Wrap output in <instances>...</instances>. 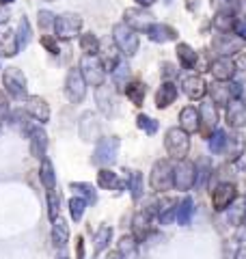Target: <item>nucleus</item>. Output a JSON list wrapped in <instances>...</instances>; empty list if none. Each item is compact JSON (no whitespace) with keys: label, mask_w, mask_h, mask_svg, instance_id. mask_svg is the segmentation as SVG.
<instances>
[{"label":"nucleus","mask_w":246,"mask_h":259,"mask_svg":"<svg viewBox=\"0 0 246 259\" xmlns=\"http://www.w3.org/2000/svg\"><path fill=\"white\" fill-rule=\"evenodd\" d=\"M48 216H50V221H56L61 216V197L56 194V190L48 192Z\"/></svg>","instance_id":"45"},{"label":"nucleus","mask_w":246,"mask_h":259,"mask_svg":"<svg viewBox=\"0 0 246 259\" xmlns=\"http://www.w3.org/2000/svg\"><path fill=\"white\" fill-rule=\"evenodd\" d=\"M95 100H97V106H100V110L104 112L106 117L117 115V100H114V91L110 87H106V84L97 87Z\"/></svg>","instance_id":"15"},{"label":"nucleus","mask_w":246,"mask_h":259,"mask_svg":"<svg viewBox=\"0 0 246 259\" xmlns=\"http://www.w3.org/2000/svg\"><path fill=\"white\" fill-rule=\"evenodd\" d=\"M71 190L76 192V197H82V199H85L89 205L97 201V190L93 188L91 184H87V182H73V184H71Z\"/></svg>","instance_id":"34"},{"label":"nucleus","mask_w":246,"mask_h":259,"mask_svg":"<svg viewBox=\"0 0 246 259\" xmlns=\"http://www.w3.org/2000/svg\"><path fill=\"white\" fill-rule=\"evenodd\" d=\"M80 28H82V18L76 13H63V15H56V22H54V37L56 39H73L76 35H80Z\"/></svg>","instance_id":"4"},{"label":"nucleus","mask_w":246,"mask_h":259,"mask_svg":"<svg viewBox=\"0 0 246 259\" xmlns=\"http://www.w3.org/2000/svg\"><path fill=\"white\" fill-rule=\"evenodd\" d=\"M162 74H164V78H173L175 76V67L171 63H164L162 65Z\"/></svg>","instance_id":"55"},{"label":"nucleus","mask_w":246,"mask_h":259,"mask_svg":"<svg viewBox=\"0 0 246 259\" xmlns=\"http://www.w3.org/2000/svg\"><path fill=\"white\" fill-rule=\"evenodd\" d=\"M9 18H11L9 5H0V26H5V24L9 22Z\"/></svg>","instance_id":"53"},{"label":"nucleus","mask_w":246,"mask_h":259,"mask_svg":"<svg viewBox=\"0 0 246 259\" xmlns=\"http://www.w3.org/2000/svg\"><path fill=\"white\" fill-rule=\"evenodd\" d=\"M119 139L117 136H106L97 141V147L93 151V162L97 166H110L119 156Z\"/></svg>","instance_id":"3"},{"label":"nucleus","mask_w":246,"mask_h":259,"mask_svg":"<svg viewBox=\"0 0 246 259\" xmlns=\"http://www.w3.org/2000/svg\"><path fill=\"white\" fill-rule=\"evenodd\" d=\"M128 188H130V194H132V199L138 201L143 197V175L134 171L132 175H130V182H128Z\"/></svg>","instance_id":"44"},{"label":"nucleus","mask_w":246,"mask_h":259,"mask_svg":"<svg viewBox=\"0 0 246 259\" xmlns=\"http://www.w3.org/2000/svg\"><path fill=\"white\" fill-rule=\"evenodd\" d=\"M26 112L35 121H39V123H48V121H50V106H48V102L39 95L26 97Z\"/></svg>","instance_id":"14"},{"label":"nucleus","mask_w":246,"mask_h":259,"mask_svg":"<svg viewBox=\"0 0 246 259\" xmlns=\"http://www.w3.org/2000/svg\"><path fill=\"white\" fill-rule=\"evenodd\" d=\"M54 22H56V15L50 11H39V28L48 32V30H54Z\"/></svg>","instance_id":"48"},{"label":"nucleus","mask_w":246,"mask_h":259,"mask_svg":"<svg viewBox=\"0 0 246 259\" xmlns=\"http://www.w3.org/2000/svg\"><path fill=\"white\" fill-rule=\"evenodd\" d=\"M87 201L82 199V197H71L69 199V203H67V207H69V216H71V221H82V216H85V209H87Z\"/></svg>","instance_id":"40"},{"label":"nucleus","mask_w":246,"mask_h":259,"mask_svg":"<svg viewBox=\"0 0 246 259\" xmlns=\"http://www.w3.org/2000/svg\"><path fill=\"white\" fill-rule=\"evenodd\" d=\"M186 7H188V11H196V7H199V0H186Z\"/></svg>","instance_id":"56"},{"label":"nucleus","mask_w":246,"mask_h":259,"mask_svg":"<svg viewBox=\"0 0 246 259\" xmlns=\"http://www.w3.org/2000/svg\"><path fill=\"white\" fill-rule=\"evenodd\" d=\"M11 125L13 127H18V130H22V132H30V121L28 119H32L26 110H15V112H11Z\"/></svg>","instance_id":"42"},{"label":"nucleus","mask_w":246,"mask_h":259,"mask_svg":"<svg viewBox=\"0 0 246 259\" xmlns=\"http://www.w3.org/2000/svg\"><path fill=\"white\" fill-rule=\"evenodd\" d=\"M110 240H112V229L108 225H104V227H100V229L95 231V238H93V242H95V253H102V250H106L108 248V244H110Z\"/></svg>","instance_id":"38"},{"label":"nucleus","mask_w":246,"mask_h":259,"mask_svg":"<svg viewBox=\"0 0 246 259\" xmlns=\"http://www.w3.org/2000/svg\"><path fill=\"white\" fill-rule=\"evenodd\" d=\"M164 145H167V151H169L171 158L184 160L188 149H190V139H188V132H184L182 127H171L167 132V141H164Z\"/></svg>","instance_id":"6"},{"label":"nucleus","mask_w":246,"mask_h":259,"mask_svg":"<svg viewBox=\"0 0 246 259\" xmlns=\"http://www.w3.org/2000/svg\"><path fill=\"white\" fill-rule=\"evenodd\" d=\"M80 50L87 56H97V52H100V39H97L93 32L80 35Z\"/></svg>","instance_id":"36"},{"label":"nucleus","mask_w":246,"mask_h":259,"mask_svg":"<svg viewBox=\"0 0 246 259\" xmlns=\"http://www.w3.org/2000/svg\"><path fill=\"white\" fill-rule=\"evenodd\" d=\"M210 95H212V102L216 106H229V102L233 97H240L242 95V87L240 82H233V84H227V82H216L210 87Z\"/></svg>","instance_id":"10"},{"label":"nucleus","mask_w":246,"mask_h":259,"mask_svg":"<svg viewBox=\"0 0 246 259\" xmlns=\"http://www.w3.org/2000/svg\"><path fill=\"white\" fill-rule=\"evenodd\" d=\"M227 136H229V134L225 132V130H216V132L210 136V151H212V153H225Z\"/></svg>","instance_id":"41"},{"label":"nucleus","mask_w":246,"mask_h":259,"mask_svg":"<svg viewBox=\"0 0 246 259\" xmlns=\"http://www.w3.org/2000/svg\"><path fill=\"white\" fill-rule=\"evenodd\" d=\"M112 39H114V46L119 48L121 54L126 56H134L138 52V35L134 28H130L126 22L117 24L112 28Z\"/></svg>","instance_id":"2"},{"label":"nucleus","mask_w":246,"mask_h":259,"mask_svg":"<svg viewBox=\"0 0 246 259\" xmlns=\"http://www.w3.org/2000/svg\"><path fill=\"white\" fill-rule=\"evenodd\" d=\"M132 236L136 240H145L147 238V233H149V214L147 212H138L134 216V221H132Z\"/></svg>","instance_id":"32"},{"label":"nucleus","mask_w":246,"mask_h":259,"mask_svg":"<svg viewBox=\"0 0 246 259\" xmlns=\"http://www.w3.org/2000/svg\"><path fill=\"white\" fill-rule=\"evenodd\" d=\"M214 26H216L218 30H223V32L231 30V26H235L233 13H231V11H220L216 18H214Z\"/></svg>","instance_id":"46"},{"label":"nucleus","mask_w":246,"mask_h":259,"mask_svg":"<svg viewBox=\"0 0 246 259\" xmlns=\"http://www.w3.org/2000/svg\"><path fill=\"white\" fill-rule=\"evenodd\" d=\"M65 95L71 104H80L87 97V80L82 78V71L76 67L69 69L67 80H65Z\"/></svg>","instance_id":"8"},{"label":"nucleus","mask_w":246,"mask_h":259,"mask_svg":"<svg viewBox=\"0 0 246 259\" xmlns=\"http://www.w3.org/2000/svg\"><path fill=\"white\" fill-rule=\"evenodd\" d=\"M210 71L218 82H227V80L235 76V61H231L229 56H220V59H216L210 65Z\"/></svg>","instance_id":"16"},{"label":"nucleus","mask_w":246,"mask_h":259,"mask_svg":"<svg viewBox=\"0 0 246 259\" xmlns=\"http://www.w3.org/2000/svg\"><path fill=\"white\" fill-rule=\"evenodd\" d=\"M227 123L235 127V130H240L246 125V106L242 102H229V106H227Z\"/></svg>","instance_id":"18"},{"label":"nucleus","mask_w":246,"mask_h":259,"mask_svg":"<svg viewBox=\"0 0 246 259\" xmlns=\"http://www.w3.org/2000/svg\"><path fill=\"white\" fill-rule=\"evenodd\" d=\"M196 184V168L192 162L179 160V164L173 168V186L177 190H190Z\"/></svg>","instance_id":"9"},{"label":"nucleus","mask_w":246,"mask_h":259,"mask_svg":"<svg viewBox=\"0 0 246 259\" xmlns=\"http://www.w3.org/2000/svg\"><path fill=\"white\" fill-rule=\"evenodd\" d=\"M192 216H194V201L190 197H186L182 203H177V216H175V221L179 225H190Z\"/></svg>","instance_id":"33"},{"label":"nucleus","mask_w":246,"mask_h":259,"mask_svg":"<svg viewBox=\"0 0 246 259\" xmlns=\"http://www.w3.org/2000/svg\"><path fill=\"white\" fill-rule=\"evenodd\" d=\"M177 59H179V63H182L184 69H194L196 61H199V54H196L188 44H179L177 46Z\"/></svg>","instance_id":"31"},{"label":"nucleus","mask_w":246,"mask_h":259,"mask_svg":"<svg viewBox=\"0 0 246 259\" xmlns=\"http://www.w3.org/2000/svg\"><path fill=\"white\" fill-rule=\"evenodd\" d=\"M41 46H44L48 52L59 54V44H56V39H54V37H50V35H44V37H41Z\"/></svg>","instance_id":"51"},{"label":"nucleus","mask_w":246,"mask_h":259,"mask_svg":"<svg viewBox=\"0 0 246 259\" xmlns=\"http://www.w3.org/2000/svg\"><path fill=\"white\" fill-rule=\"evenodd\" d=\"M225 153L229 160H240V156H244V136L242 134H231L227 136V147Z\"/></svg>","instance_id":"30"},{"label":"nucleus","mask_w":246,"mask_h":259,"mask_svg":"<svg viewBox=\"0 0 246 259\" xmlns=\"http://www.w3.org/2000/svg\"><path fill=\"white\" fill-rule=\"evenodd\" d=\"M136 3L141 5V7H151V5L155 3V0H136Z\"/></svg>","instance_id":"58"},{"label":"nucleus","mask_w":246,"mask_h":259,"mask_svg":"<svg viewBox=\"0 0 246 259\" xmlns=\"http://www.w3.org/2000/svg\"><path fill=\"white\" fill-rule=\"evenodd\" d=\"M149 184H151V188H153L155 192H162V190L173 188V166H171L169 160L155 162L153 168H151Z\"/></svg>","instance_id":"7"},{"label":"nucleus","mask_w":246,"mask_h":259,"mask_svg":"<svg viewBox=\"0 0 246 259\" xmlns=\"http://www.w3.org/2000/svg\"><path fill=\"white\" fill-rule=\"evenodd\" d=\"M30 35H32V30H30V24L26 18H22L20 24H18V28H15V37H18V46H20V50L22 48H26L28 41H30Z\"/></svg>","instance_id":"43"},{"label":"nucleus","mask_w":246,"mask_h":259,"mask_svg":"<svg viewBox=\"0 0 246 259\" xmlns=\"http://www.w3.org/2000/svg\"><path fill=\"white\" fill-rule=\"evenodd\" d=\"M97 186L104 190H123L126 188V182H121L119 175L110 171V168H100V173H97Z\"/></svg>","instance_id":"22"},{"label":"nucleus","mask_w":246,"mask_h":259,"mask_svg":"<svg viewBox=\"0 0 246 259\" xmlns=\"http://www.w3.org/2000/svg\"><path fill=\"white\" fill-rule=\"evenodd\" d=\"M52 242L59 250L67 246V242H69V225L61 216L56 221H52Z\"/></svg>","instance_id":"24"},{"label":"nucleus","mask_w":246,"mask_h":259,"mask_svg":"<svg viewBox=\"0 0 246 259\" xmlns=\"http://www.w3.org/2000/svg\"><path fill=\"white\" fill-rule=\"evenodd\" d=\"M145 93H147V87L143 82H132V84L126 87V95L134 106H141V104L145 102Z\"/></svg>","instance_id":"39"},{"label":"nucleus","mask_w":246,"mask_h":259,"mask_svg":"<svg viewBox=\"0 0 246 259\" xmlns=\"http://www.w3.org/2000/svg\"><path fill=\"white\" fill-rule=\"evenodd\" d=\"M235 259H246V246H240L235 250Z\"/></svg>","instance_id":"57"},{"label":"nucleus","mask_w":246,"mask_h":259,"mask_svg":"<svg viewBox=\"0 0 246 259\" xmlns=\"http://www.w3.org/2000/svg\"><path fill=\"white\" fill-rule=\"evenodd\" d=\"M242 48V39H235L231 35H227V32H223V35H218L214 39V50L220 52L223 56H229L231 52H237Z\"/></svg>","instance_id":"23"},{"label":"nucleus","mask_w":246,"mask_h":259,"mask_svg":"<svg viewBox=\"0 0 246 259\" xmlns=\"http://www.w3.org/2000/svg\"><path fill=\"white\" fill-rule=\"evenodd\" d=\"M184 93L190 97V100H201V97L208 93V84H205V80L201 76H188L184 78Z\"/></svg>","instance_id":"20"},{"label":"nucleus","mask_w":246,"mask_h":259,"mask_svg":"<svg viewBox=\"0 0 246 259\" xmlns=\"http://www.w3.org/2000/svg\"><path fill=\"white\" fill-rule=\"evenodd\" d=\"M78 132L82 136V141H97L102 134V123L97 115L93 112H85V115L80 117V123H78Z\"/></svg>","instance_id":"12"},{"label":"nucleus","mask_w":246,"mask_h":259,"mask_svg":"<svg viewBox=\"0 0 246 259\" xmlns=\"http://www.w3.org/2000/svg\"><path fill=\"white\" fill-rule=\"evenodd\" d=\"M235 35L240 37V39H246V18L244 20H240V22H235Z\"/></svg>","instance_id":"54"},{"label":"nucleus","mask_w":246,"mask_h":259,"mask_svg":"<svg viewBox=\"0 0 246 259\" xmlns=\"http://www.w3.org/2000/svg\"><path fill=\"white\" fill-rule=\"evenodd\" d=\"M13 0H0V5H11Z\"/></svg>","instance_id":"61"},{"label":"nucleus","mask_w":246,"mask_h":259,"mask_svg":"<svg viewBox=\"0 0 246 259\" xmlns=\"http://www.w3.org/2000/svg\"><path fill=\"white\" fill-rule=\"evenodd\" d=\"M158 214H160V223L162 225H169L177 216V201L175 199H162Z\"/></svg>","instance_id":"35"},{"label":"nucleus","mask_w":246,"mask_h":259,"mask_svg":"<svg viewBox=\"0 0 246 259\" xmlns=\"http://www.w3.org/2000/svg\"><path fill=\"white\" fill-rule=\"evenodd\" d=\"M28 139H30V156L44 160L48 151V134L44 132V127H30Z\"/></svg>","instance_id":"17"},{"label":"nucleus","mask_w":246,"mask_h":259,"mask_svg":"<svg viewBox=\"0 0 246 259\" xmlns=\"http://www.w3.org/2000/svg\"><path fill=\"white\" fill-rule=\"evenodd\" d=\"M20 52L18 46V37H15V30H0V54L3 56H15Z\"/></svg>","instance_id":"25"},{"label":"nucleus","mask_w":246,"mask_h":259,"mask_svg":"<svg viewBox=\"0 0 246 259\" xmlns=\"http://www.w3.org/2000/svg\"><path fill=\"white\" fill-rule=\"evenodd\" d=\"M233 201H235V186L231 182L218 184L214 188V192H212V203H214V209H218V212L227 209Z\"/></svg>","instance_id":"11"},{"label":"nucleus","mask_w":246,"mask_h":259,"mask_svg":"<svg viewBox=\"0 0 246 259\" xmlns=\"http://www.w3.org/2000/svg\"><path fill=\"white\" fill-rule=\"evenodd\" d=\"M147 35H149V39L155 44H167L177 37V30L173 26H169V24H151V26L147 28Z\"/></svg>","instance_id":"19"},{"label":"nucleus","mask_w":246,"mask_h":259,"mask_svg":"<svg viewBox=\"0 0 246 259\" xmlns=\"http://www.w3.org/2000/svg\"><path fill=\"white\" fill-rule=\"evenodd\" d=\"M39 180H41V184H44V188H46L48 192L56 190V173H54V164L50 162V158H44V160H41Z\"/></svg>","instance_id":"27"},{"label":"nucleus","mask_w":246,"mask_h":259,"mask_svg":"<svg viewBox=\"0 0 246 259\" xmlns=\"http://www.w3.org/2000/svg\"><path fill=\"white\" fill-rule=\"evenodd\" d=\"M80 71H82V78L87 80V84L91 87H102L106 80V67L97 56H87V54L82 56Z\"/></svg>","instance_id":"5"},{"label":"nucleus","mask_w":246,"mask_h":259,"mask_svg":"<svg viewBox=\"0 0 246 259\" xmlns=\"http://www.w3.org/2000/svg\"><path fill=\"white\" fill-rule=\"evenodd\" d=\"M136 123H138V127H141L145 134H149V136H153L155 132H158V121L151 119V117H147V115H138Z\"/></svg>","instance_id":"47"},{"label":"nucleus","mask_w":246,"mask_h":259,"mask_svg":"<svg viewBox=\"0 0 246 259\" xmlns=\"http://www.w3.org/2000/svg\"><path fill=\"white\" fill-rule=\"evenodd\" d=\"M117 255L121 259H138V240L134 236H123L119 240Z\"/></svg>","instance_id":"29"},{"label":"nucleus","mask_w":246,"mask_h":259,"mask_svg":"<svg viewBox=\"0 0 246 259\" xmlns=\"http://www.w3.org/2000/svg\"><path fill=\"white\" fill-rule=\"evenodd\" d=\"M11 115V108H9V100H7V93L0 91V123L7 121Z\"/></svg>","instance_id":"50"},{"label":"nucleus","mask_w":246,"mask_h":259,"mask_svg":"<svg viewBox=\"0 0 246 259\" xmlns=\"http://www.w3.org/2000/svg\"><path fill=\"white\" fill-rule=\"evenodd\" d=\"M199 166H201V171H199V180H196V186H199V188H201V186L205 184V180H208V175L212 173L210 171V166H208V162H199Z\"/></svg>","instance_id":"52"},{"label":"nucleus","mask_w":246,"mask_h":259,"mask_svg":"<svg viewBox=\"0 0 246 259\" xmlns=\"http://www.w3.org/2000/svg\"><path fill=\"white\" fill-rule=\"evenodd\" d=\"M179 127L184 132H196L199 130V110L194 106H186L182 112H179Z\"/></svg>","instance_id":"26"},{"label":"nucleus","mask_w":246,"mask_h":259,"mask_svg":"<svg viewBox=\"0 0 246 259\" xmlns=\"http://www.w3.org/2000/svg\"><path fill=\"white\" fill-rule=\"evenodd\" d=\"M56 259H67V253H65V248H61V253H59V257Z\"/></svg>","instance_id":"60"},{"label":"nucleus","mask_w":246,"mask_h":259,"mask_svg":"<svg viewBox=\"0 0 246 259\" xmlns=\"http://www.w3.org/2000/svg\"><path fill=\"white\" fill-rule=\"evenodd\" d=\"M216 121H218V115H216L214 104H201L199 106V127L205 134H210L212 130L216 127Z\"/></svg>","instance_id":"21"},{"label":"nucleus","mask_w":246,"mask_h":259,"mask_svg":"<svg viewBox=\"0 0 246 259\" xmlns=\"http://www.w3.org/2000/svg\"><path fill=\"white\" fill-rule=\"evenodd\" d=\"M128 78H130V65L126 61H119L117 65H114V69H112V82H114V87L126 89L128 87Z\"/></svg>","instance_id":"37"},{"label":"nucleus","mask_w":246,"mask_h":259,"mask_svg":"<svg viewBox=\"0 0 246 259\" xmlns=\"http://www.w3.org/2000/svg\"><path fill=\"white\" fill-rule=\"evenodd\" d=\"M167 3H171V0H167Z\"/></svg>","instance_id":"62"},{"label":"nucleus","mask_w":246,"mask_h":259,"mask_svg":"<svg viewBox=\"0 0 246 259\" xmlns=\"http://www.w3.org/2000/svg\"><path fill=\"white\" fill-rule=\"evenodd\" d=\"M82 250H85V246H82V238H78V259H82Z\"/></svg>","instance_id":"59"},{"label":"nucleus","mask_w":246,"mask_h":259,"mask_svg":"<svg viewBox=\"0 0 246 259\" xmlns=\"http://www.w3.org/2000/svg\"><path fill=\"white\" fill-rule=\"evenodd\" d=\"M123 20H126V24L130 28L147 32V28L153 24V15L149 11H145L143 7H136V9H128L126 13H123Z\"/></svg>","instance_id":"13"},{"label":"nucleus","mask_w":246,"mask_h":259,"mask_svg":"<svg viewBox=\"0 0 246 259\" xmlns=\"http://www.w3.org/2000/svg\"><path fill=\"white\" fill-rule=\"evenodd\" d=\"M3 87H5V93L11 100L22 102L28 97V82L20 67H7L3 71Z\"/></svg>","instance_id":"1"},{"label":"nucleus","mask_w":246,"mask_h":259,"mask_svg":"<svg viewBox=\"0 0 246 259\" xmlns=\"http://www.w3.org/2000/svg\"><path fill=\"white\" fill-rule=\"evenodd\" d=\"M175 97H177V87L173 82H164L158 89V93H155V106L158 108H169L171 104L175 102Z\"/></svg>","instance_id":"28"},{"label":"nucleus","mask_w":246,"mask_h":259,"mask_svg":"<svg viewBox=\"0 0 246 259\" xmlns=\"http://www.w3.org/2000/svg\"><path fill=\"white\" fill-rule=\"evenodd\" d=\"M235 78L240 82H246V52L237 56V61H235Z\"/></svg>","instance_id":"49"}]
</instances>
